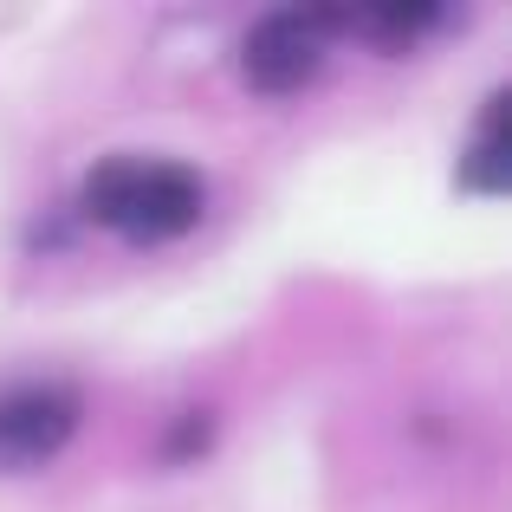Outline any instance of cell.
I'll return each mask as SVG.
<instances>
[{"instance_id":"1","label":"cell","mask_w":512,"mask_h":512,"mask_svg":"<svg viewBox=\"0 0 512 512\" xmlns=\"http://www.w3.org/2000/svg\"><path fill=\"white\" fill-rule=\"evenodd\" d=\"M85 221L111 227L124 240H175L201 221V182L182 163H143V156H117L85 175L78 195Z\"/></svg>"},{"instance_id":"2","label":"cell","mask_w":512,"mask_h":512,"mask_svg":"<svg viewBox=\"0 0 512 512\" xmlns=\"http://www.w3.org/2000/svg\"><path fill=\"white\" fill-rule=\"evenodd\" d=\"M78 402L72 383L59 376H26V383L0 389V467L7 474H26V467H46L65 441L78 435Z\"/></svg>"},{"instance_id":"3","label":"cell","mask_w":512,"mask_h":512,"mask_svg":"<svg viewBox=\"0 0 512 512\" xmlns=\"http://www.w3.org/2000/svg\"><path fill=\"white\" fill-rule=\"evenodd\" d=\"M325 33H331V13L325 7H292V13H273L247 33L240 46V72H247L253 91L266 98H286V91L312 85L318 65H325Z\"/></svg>"},{"instance_id":"4","label":"cell","mask_w":512,"mask_h":512,"mask_svg":"<svg viewBox=\"0 0 512 512\" xmlns=\"http://www.w3.org/2000/svg\"><path fill=\"white\" fill-rule=\"evenodd\" d=\"M506 117H512V98L493 91L480 124H474V143L461 150V188L467 195H506V182H512V124Z\"/></svg>"}]
</instances>
